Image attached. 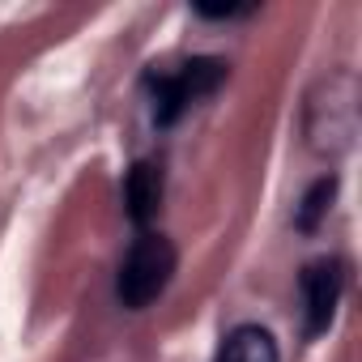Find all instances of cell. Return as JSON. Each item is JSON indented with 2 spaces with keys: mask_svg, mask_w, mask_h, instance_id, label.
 <instances>
[{
  "mask_svg": "<svg viewBox=\"0 0 362 362\" xmlns=\"http://www.w3.org/2000/svg\"><path fill=\"white\" fill-rule=\"evenodd\" d=\"M175 277V243L166 235H141L128 256L119 260V277H115V298L128 311H145L149 303L162 298V290Z\"/></svg>",
  "mask_w": 362,
  "mask_h": 362,
  "instance_id": "obj_1",
  "label": "cell"
},
{
  "mask_svg": "<svg viewBox=\"0 0 362 362\" xmlns=\"http://www.w3.org/2000/svg\"><path fill=\"white\" fill-rule=\"evenodd\" d=\"M324 98L311 94L307 107V136L315 153H345L358 132V81L354 73H332L320 81Z\"/></svg>",
  "mask_w": 362,
  "mask_h": 362,
  "instance_id": "obj_2",
  "label": "cell"
},
{
  "mask_svg": "<svg viewBox=\"0 0 362 362\" xmlns=\"http://www.w3.org/2000/svg\"><path fill=\"white\" fill-rule=\"evenodd\" d=\"M222 81H226V64L214 56H197L188 64H179L175 73H149L145 86L153 90V119L162 128H170L192 103L209 98Z\"/></svg>",
  "mask_w": 362,
  "mask_h": 362,
  "instance_id": "obj_3",
  "label": "cell"
},
{
  "mask_svg": "<svg viewBox=\"0 0 362 362\" xmlns=\"http://www.w3.org/2000/svg\"><path fill=\"white\" fill-rule=\"evenodd\" d=\"M298 286H303V324H307V337L328 332V324L337 315V303H341V290H345L341 260H315V264H307Z\"/></svg>",
  "mask_w": 362,
  "mask_h": 362,
  "instance_id": "obj_4",
  "label": "cell"
},
{
  "mask_svg": "<svg viewBox=\"0 0 362 362\" xmlns=\"http://www.w3.org/2000/svg\"><path fill=\"white\" fill-rule=\"evenodd\" d=\"M124 205L136 226H145L162 209V166L158 162H136L124 179Z\"/></svg>",
  "mask_w": 362,
  "mask_h": 362,
  "instance_id": "obj_5",
  "label": "cell"
},
{
  "mask_svg": "<svg viewBox=\"0 0 362 362\" xmlns=\"http://www.w3.org/2000/svg\"><path fill=\"white\" fill-rule=\"evenodd\" d=\"M218 362H281V358H277V341H273L269 328L243 324V328H235V332L222 341Z\"/></svg>",
  "mask_w": 362,
  "mask_h": 362,
  "instance_id": "obj_6",
  "label": "cell"
},
{
  "mask_svg": "<svg viewBox=\"0 0 362 362\" xmlns=\"http://www.w3.org/2000/svg\"><path fill=\"white\" fill-rule=\"evenodd\" d=\"M332 197H337V175H324V179H315V184L307 188V197H303V205H298V218H294V226L303 230V235H311L324 218H328V209H332Z\"/></svg>",
  "mask_w": 362,
  "mask_h": 362,
  "instance_id": "obj_7",
  "label": "cell"
},
{
  "mask_svg": "<svg viewBox=\"0 0 362 362\" xmlns=\"http://www.w3.org/2000/svg\"><path fill=\"white\" fill-rule=\"evenodd\" d=\"M197 13L201 18H243V13H252V5H197Z\"/></svg>",
  "mask_w": 362,
  "mask_h": 362,
  "instance_id": "obj_8",
  "label": "cell"
}]
</instances>
